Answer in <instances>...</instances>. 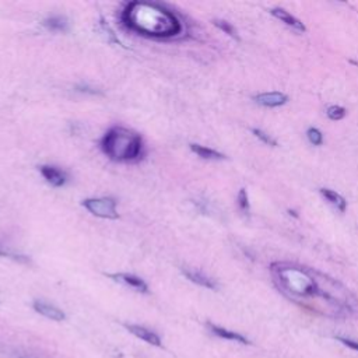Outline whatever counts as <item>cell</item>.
Returning <instances> with one entry per match:
<instances>
[{
    "label": "cell",
    "mask_w": 358,
    "mask_h": 358,
    "mask_svg": "<svg viewBox=\"0 0 358 358\" xmlns=\"http://www.w3.org/2000/svg\"><path fill=\"white\" fill-rule=\"evenodd\" d=\"M271 271L279 290L288 294L290 298H322L332 305L337 316L354 311L355 300L348 295L347 290L319 271L286 263H273Z\"/></svg>",
    "instance_id": "obj_1"
},
{
    "label": "cell",
    "mask_w": 358,
    "mask_h": 358,
    "mask_svg": "<svg viewBox=\"0 0 358 358\" xmlns=\"http://www.w3.org/2000/svg\"><path fill=\"white\" fill-rule=\"evenodd\" d=\"M122 21L129 30L151 38H172L182 32L178 17L157 3H129L122 13Z\"/></svg>",
    "instance_id": "obj_2"
},
{
    "label": "cell",
    "mask_w": 358,
    "mask_h": 358,
    "mask_svg": "<svg viewBox=\"0 0 358 358\" xmlns=\"http://www.w3.org/2000/svg\"><path fill=\"white\" fill-rule=\"evenodd\" d=\"M143 138L123 126H113L101 138V150L116 163H133L143 155Z\"/></svg>",
    "instance_id": "obj_3"
},
{
    "label": "cell",
    "mask_w": 358,
    "mask_h": 358,
    "mask_svg": "<svg viewBox=\"0 0 358 358\" xmlns=\"http://www.w3.org/2000/svg\"><path fill=\"white\" fill-rule=\"evenodd\" d=\"M83 207L87 209L92 215L107 220H118V202L113 197H88L83 200Z\"/></svg>",
    "instance_id": "obj_4"
},
{
    "label": "cell",
    "mask_w": 358,
    "mask_h": 358,
    "mask_svg": "<svg viewBox=\"0 0 358 358\" xmlns=\"http://www.w3.org/2000/svg\"><path fill=\"white\" fill-rule=\"evenodd\" d=\"M109 279H112L113 282H118L121 284L133 288L136 291L147 294L149 292V286L146 284L143 279L134 276V274H128V273H108L107 274Z\"/></svg>",
    "instance_id": "obj_5"
},
{
    "label": "cell",
    "mask_w": 358,
    "mask_h": 358,
    "mask_svg": "<svg viewBox=\"0 0 358 358\" xmlns=\"http://www.w3.org/2000/svg\"><path fill=\"white\" fill-rule=\"evenodd\" d=\"M39 172H41L46 182L52 185V186H55V188H62V186L66 185L67 174L63 169L53 167V165H41Z\"/></svg>",
    "instance_id": "obj_6"
},
{
    "label": "cell",
    "mask_w": 358,
    "mask_h": 358,
    "mask_svg": "<svg viewBox=\"0 0 358 358\" xmlns=\"http://www.w3.org/2000/svg\"><path fill=\"white\" fill-rule=\"evenodd\" d=\"M32 308L35 309V312L41 313L42 316L52 319V321L61 322V321L66 319V315H65V312L62 309H59L55 305H52V304L42 301V300H35V301L32 302Z\"/></svg>",
    "instance_id": "obj_7"
},
{
    "label": "cell",
    "mask_w": 358,
    "mask_h": 358,
    "mask_svg": "<svg viewBox=\"0 0 358 358\" xmlns=\"http://www.w3.org/2000/svg\"><path fill=\"white\" fill-rule=\"evenodd\" d=\"M253 100H255V103H257L262 107L276 108L284 105L288 101V97L283 92H263V94L255 95Z\"/></svg>",
    "instance_id": "obj_8"
},
{
    "label": "cell",
    "mask_w": 358,
    "mask_h": 358,
    "mask_svg": "<svg viewBox=\"0 0 358 358\" xmlns=\"http://www.w3.org/2000/svg\"><path fill=\"white\" fill-rule=\"evenodd\" d=\"M125 328L128 329L129 332L134 334L136 337L142 339L146 343L151 344V346H161V339L155 332L150 330V329L140 326V325H125Z\"/></svg>",
    "instance_id": "obj_9"
},
{
    "label": "cell",
    "mask_w": 358,
    "mask_h": 358,
    "mask_svg": "<svg viewBox=\"0 0 358 358\" xmlns=\"http://www.w3.org/2000/svg\"><path fill=\"white\" fill-rule=\"evenodd\" d=\"M182 273H184V276L186 277L188 280H190V282L194 283V284H197V286L205 287V288H209V290H217V288H218L217 283H215L211 277L206 276L205 273H202V271L190 270V269H182Z\"/></svg>",
    "instance_id": "obj_10"
},
{
    "label": "cell",
    "mask_w": 358,
    "mask_h": 358,
    "mask_svg": "<svg viewBox=\"0 0 358 358\" xmlns=\"http://www.w3.org/2000/svg\"><path fill=\"white\" fill-rule=\"evenodd\" d=\"M207 326H209L210 332L214 333L215 336L224 339V340L236 342V343H241V344H251V342H249L245 336L240 334V333L232 332V330H228V329L220 328V326H217V325H214V323H211V322H207Z\"/></svg>",
    "instance_id": "obj_11"
},
{
    "label": "cell",
    "mask_w": 358,
    "mask_h": 358,
    "mask_svg": "<svg viewBox=\"0 0 358 358\" xmlns=\"http://www.w3.org/2000/svg\"><path fill=\"white\" fill-rule=\"evenodd\" d=\"M270 13L271 15H274L276 18L283 21L284 24H287L288 27H291V28H294V30L301 31V32H305V31H307V27L304 26L301 21L298 20V18H295L294 15L290 14V13L284 10V9L276 7V9H271Z\"/></svg>",
    "instance_id": "obj_12"
},
{
    "label": "cell",
    "mask_w": 358,
    "mask_h": 358,
    "mask_svg": "<svg viewBox=\"0 0 358 358\" xmlns=\"http://www.w3.org/2000/svg\"><path fill=\"white\" fill-rule=\"evenodd\" d=\"M42 26L45 27L48 31H52V32H67L69 31V21H67L66 17H62V15H52V17H48L44 20Z\"/></svg>",
    "instance_id": "obj_13"
},
{
    "label": "cell",
    "mask_w": 358,
    "mask_h": 358,
    "mask_svg": "<svg viewBox=\"0 0 358 358\" xmlns=\"http://www.w3.org/2000/svg\"><path fill=\"white\" fill-rule=\"evenodd\" d=\"M190 150L203 160H225V155L223 153L205 147V146H200V144H190Z\"/></svg>",
    "instance_id": "obj_14"
},
{
    "label": "cell",
    "mask_w": 358,
    "mask_h": 358,
    "mask_svg": "<svg viewBox=\"0 0 358 358\" xmlns=\"http://www.w3.org/2000/svg\"><path fill=\"white\" fill-rule=\"evenodd\" d=\"M321 194H322L323 197L328 200V202H330L333 206H336L342 213L346 211V209H347V202H346V199H344L342 194L336 193L334 190L328 189V188L321 189Z\"/></svg>",
    "instance_id": "obj_15"
},
{
    "label": "cell",
    "mask_w": 358,
    "mask_h": 358,
    "mask_svg": "<svg viewBox=\"0 0 358 358\" xmlns=\"http://www.w3.org/2000/svg\"><path fill=\"white\" fill-rule=\"evenodd\" d=\"M100 28H101V32H103V35L105 36L107 42H109V44H113V45L123 46V44L119 41V38L116 36V34L113 32V30L111 28V27L108 26L107 21L104 20V18H101V20H100Z\"/></svg>",
    "instance_id": "obj_16"
},
{
    "label": "cell",
    "mask_w": 358,
    "mask_h": 358,
    "mask_svg": "<svg viewBox=\"0 0 358 358\" xmlns=\"http://www.w3.org/2000/svg\"><path fill=\"white\" fill-rule=\"evenodd\" d=\"M213 23H214L215 27H218L221 31H224L227 35H230L231 38H234V39H236V41H240V35H238V32H236L235 28L231 26L228 21L214 20Z\"/></svg>",
    "instance_id": "obj_17"
},
{
    "label": "cell",
    "mask_w": 358,
    "mask_h": 358,
    "mask_svg": "<svg viewBox=\"0 0 358 358\" xmlns=\"http://www.w3.org/2000/svg\"><path fill=\"white\" fill-rule=\"evenodd\" d=\"M0 257H7V259H11V261L18 262V263H26V265L30 263V257L28 256L7 251V249H2V248H0Z\"/></svg>",
    "instance_id": "obj_18"
},
{
    "label": "cell",
    "mask_w": 358,
    "mask_h": 358,
    "mask_svg": "<svg viewBox=\"0 0 358 358\" xmlns=\"http://www.w3.org/2000/svg\"><path fill=\"white\" fill-rule=\"evenodd\" d=\"M346 113H347V111H346L343 107H340V105H332V107H329L328 109H326V115H328L332 121H340V119H343L344 116H346Z\"/></svg>",
    "instance_id": "obj_19"
},
{
    "label": "cell",
    "mask_w": 358,
    "mask_h": 358,
    "mask_svg": "<svg viewBox=\"0 0 358 358\" xmlns=\"http://www.w3.org/2000/svg\"><path fill=\"white\" fill-rule=\"evenodd\" d=\"M308 140L313 144V146H322L323 144V134L321 130H317L316 128L308 129L307 132Z\"/></svg>",
    "instance_id": "obj_20"
},
{
    "label": "cell",
    "mask_w": 358,
    "mask_h": 358,
    "mask_svg": "<svg viewBox=\"0 0 358 358\" xmlns=\"http://www.w3.org/2000/svg\"><path fill=\"white\" fill-rule=\"evenodd\" d=\"M252 133L255 134L256 137L261 138L262 142L265 144H267V146H271V147H276L277 146V142L274 140V138L271 137V136H269V134L266 133V132H263V130H261V129H252Z\"/></svg>",
    "instance_id": "obj_21"
},
{
    "label": "cell",
    "mask_w": 358,
    "mask_h": 358,
    "mask_svg": "<svg viewBox=\"0 0 358 358\" xmlns=\"http://www.w3.org/2000/svg\"><path fill=\"white\" fill-rule=\"evenodd\" d=\"M238 206H240V209L242 210V211H245V213L249 211L251 205H249V197H248L246 189L240 190V193H238Z\"/></svg>",
    "instance_id": "obj_22"
},
{
    "label": "cell",
    "mask_w": 358,
    "mask_h": 358,
    "mask_svg": "<svg viewBox=\"0 0 358 358\" xmlns=\"http://www.w3.org/2000/svg\"><path fill=\"white\" fill-rule=\"evenodd\" d=\"M336 340H337V342H340V343H343L344 346H347L348 348L354 350V351H358V342L357 340H353V339H348V337H342V336H337V337H336Z\"/></svg>",
    "instance_id": "obj_23"
},
{
    "label": "cell",
    "mask_w": 358,
    "mask_h": 358,
    "mask_svg": "<svg viewBox=\"0 0 358 358\" xmlns=\"http://www.w3.org/2000/svg\"><path fill=\"white\" fill-rule=\"evenodd\" d=\"M76 91L83 92V94H91V95H101V94H103L101 91H98V90H95L94 87H90L87 84H80V86H77Z\"/></svg>",
    "instance_id": "obj_24"
}]
</instances>
